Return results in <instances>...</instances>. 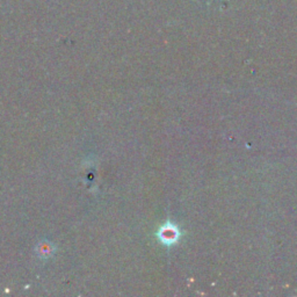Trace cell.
I'll return each mask as SVG.
<instances>
[{
  "instance_id": "cell-2",
  "label": "cell",
  "mask_w": 297,
  "mask_h": 297,
  "mask_svg": "<svg viewBox=\"0 0 297 297\" xmlns=\"http://www.w3.org/2000/svg\"><path fill=\"white\" fill-rule=\"evenodd\" d=\"M37 253L40 254L41 258H48L50 257L52 253H54V250H52V245L49 243H43L40 244L39 249H37Z\"/></svg>"
},
{
  "instance_id": "cell-1",
  "label": "cell",
  "mask_w": 297,
  "mask_h": 297,
  "mask_svg": "<svg viewBox=\"0 0 297 297\" xmlns=\"http://www.w3.org/2000/svg\"><path fill=\"white\" fill-rule=\"evenodd\" d=\"M180 230L177 226H174L173 223H165L164 226L161 227V229L158 230L157 236L164 245L171 246L173 244H176L179 238H180Z\"/></svg>"
}]
</instances>
